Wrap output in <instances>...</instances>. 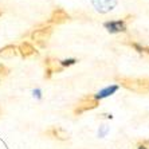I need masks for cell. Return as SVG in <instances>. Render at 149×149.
I'll use <instances>...</instances> for the list:
<instances>
[{
  "label": "cell",
  "instance_id": "11",
  "mask_svg": "<svg viewBox=\"0 0 149 149\" xmlns=\"http://www.w3.org/2000/svg\"><path fill=\"white\" fill-rule=\"evenodd\" d=\"M118 90V86H111V87H106V89H104L102 91H100V93L97 94V95H94V97L97 98V100H100V98H105L108 97V95H111L113 93H116V91Z\"/></svg>",
  "mask_w": 149,
  "mask_h": 149
},
{
  "label": "cell",
  "instance_id": "10",
  "mask_svg": "<svg viewBox=\"0 0 149 149\" xmlns=\"http://www.w3.org/2000/svg\"><path fill=\"white\" fill-rule=\"evenodd\" d=\"M16 54H17V51L15 46H6V47H3V49L0 50V55L3 56V58H14Z\"/></svg>",
  "mask_w": 149,
  "mask_h": 149
},
{
  "label": "cell",
  "instance_id": "5",
  "mask_svg": "<svg viewBox=\"0 0 149 149\" xmlns=\"http://www.w3.org/2000/svg\"><path fill=\"white\" fill-rule=\"evenodd\" d=\"M128 20H130V16L126 17V20L106 22L104 26L109 32H124V31H126V22Z\"/></svg>",
  "mask_w": 149,
  "mask_h": 149
},
{
  "label": "cell",
  "instance_id": "13",
  "mask_svg": "<svg viewBox=\"0 0 149 149\" xmlns=\"http://www.w3.org/2000/svg\"><path fill=\"white\" fill-rule=\"evenodd\" d=\"M61 66L62 67H66V66H70V65H74L75 63V59H66V61H59Z\"/></svg>",
  "mask_w": 149,
  "mask_h": 149
},
{
  "label": "cell",
  "instance_id": "17",
  "mask_svg": "<svg viewBox=\"0 0 149 149\" xmlns=\"http://www.w3.org/2000/svg\"><path fill=\"white\" fill-rule=\"evenodd\" d=\"M0 114H1V109H0Z\"/></svg>",
  "mask_w": 149,
  "mask_h": 149
},
{
  "label": "cell",
  "instance_id": "16",
  "mask_svg": "<svg viewBox=\"0 0 149 149\" xmlns=\"http://www.w3.org/2000/svg\"><path fill=\"white\" fill-rule=\"evenodd\" d=\"M1 14H3V12H1V10H0V16H1Z\"/></svg>",
  "mask_w": 149,
  "mask_h": 149
},
{
  "label": "cell",
  "instance_id": "6",
  "mask_svg": "<svg viewBox=\"0 0 149 149\" xmlns=\"http://www.w3.org/2000/svg\"><path fill=\"white\" fill-rule=\"evenodd\" d=\"M117 0H93V4L98 12H109L116 7Z\"/></svg>",
  "mask_w": 149,
  "mask_h": 149
},
{
  "label": "cell",
  "instance_id": "4",
  "mask_svg": "<svg viewBox=\"0 0 149 149\" xmlns=\"http://www.w3.org/2000/svg\"><path fill=\"white\" fill-rule=\"evenodd\" d=\"M45 66H46V74L45 78H50L54 73H61L63 70V67L61 66L59 61H55L52 58H47L45 61Z\"/></svg>",
  "mask_w": 149,
  "mask_h": 149
},
{
  "label": "cell",
  "instance_id": "9",
  "mask_svg": "<svg viewBox=\"0 0 149 149\" xmlns=\"http://www.w3.org/2000/svg\"><path fill=\"white\" fill-rule=\"evenodd\" d=\"M47 134L51 136L52 139H56V140H62V141H65V140L69 139V133L65 132L63 129L58 128V126H54V128H51L50 130H47Z\"/></svg>",
  "mask_w": 149,
  "mask_h": 149
},
{
  "label": "cell",
  "instance_id": "12",
  "mask_svg": "<svg viewBox=\"0 0 149 149\" xmlns=\"http://www.w3.org/2000/svg\"><path fill=\"white\" fill-rule=\"evenodd\" d=\"M130 46H132L137 52H140V54H146V55H149V47H146V46H141V45H139V43H130Z\"/></svg>",
  "mask_w": 149,
  "mask_h": 149
},
{
  "label": "cell",
  "instance_id": "15",
  "mask_svg": "<svg viewBox=\"0 0 149 149\" xmlns=\"http://www.w3.org/2000/svg\"><path fill=\"white\" fill-rule=\"evenodd\" d=\"M137 149H149V140H145V141H141L137 146Z\"/></svg>",
  "mask_w": 149,
  "mask_h": 149
},
{
  "label": "cell",
  "instance_id": "14",
  "mask_svg": "<svg viewBox=\"0 0 149 149\" xmlns=\"http://www.w3.org/2000/svg\"><path fill=\"white\" fill-rule=\"evenodd\" d=\"M8 73H10V69H8L7 66H4V65L0 63V75L6 77V75H8Z\"/></svg>",
  "mask_w": 149,
  "mask_h": 149
},
{
  "label": "cell",
  "instance_id": "8",
  "mask_svg": "<svg viewBox=\"0 0 149 149\" xmlns=\"http://www.w3.org/2000/svg\"><path fill=\"white\" fill-rule=\"evenodd\" d=\"M17 49H19V52H20V55L23 56V58H30V56L38 54V51L35 50V47L31 45V43H28V42L20 43Z\"/></svg>",
  "mask_w": 149,
  "mask_h": 149
},
{
  "label": "cell",
  "instance_id": "1",
  "mask_svg": "<svg viewBox=\"0 0 149 149\" xmlns=\"http://www.w3.org/2000/svg\"><path fill=\"white\" fill-rule=\"evenodd\" d=\"M117 82L122 87L136 93H148L149 91V79L148 78H126V77H117Z\"/></svg>",
  "mask_w": 149,
  "mask_h": 149
},
{
  "label": "cell",
  "instance_id": "3",
  "mask_svg": "<svg viewBox=\"0 0 149 149\" xmlns=\"http://www.w3.org/2000/svg\"><path fill=\"white\" fill-rule=\"evenodd\" d=\"M52 34V28L50 26H45V27H40V28H36L34 32L31 34V39L39 46H43L47 43V40L50 39Z\"/></svg>",
  "mask_w": 149,
  "mask_h": 149
},
{
  "label": "cell",
  "instance_id": "7",
  "mask_svg": "<svg viewBox=\"0 0 149 149\" xmlns=\"http://www.w3.org/2000/svg\"><path fill=\"white\" fill-rule=\"evenodd\" d=\"M69 19L70 16L66 11L62 10V8H56V10H54L51 17H50V23H52V24H62Z\"/></svg>",
  "mask_w": 149,
  "mask_h": 149
},
{
  "label": "cell",
  "instance_id": "2",
  "mask_svg": "<svg viewBox=\"0 0 149 149\" xmlns=\"http://www.w3.org/2000/svg\"><path fill=\"white\" fill-rule=\"evenodd\" d=\"M98 106V100L93 95H87L85 97L83 100H81L77 106L74 108V114L75 116H79L82 114L83 111H87V110H91V109H95Z\"/></svg>",
  "mask_w": 149,
  "mask_h": 149
}]
</instances>
